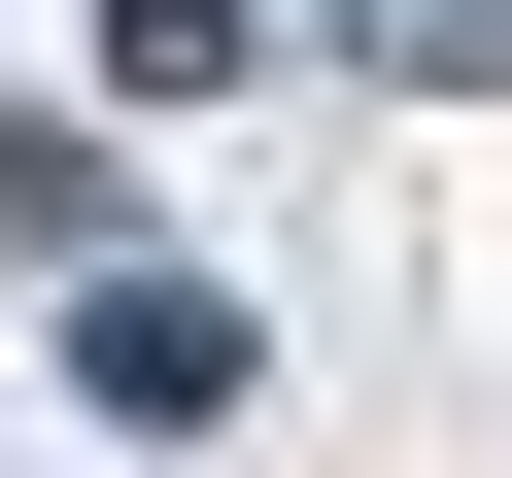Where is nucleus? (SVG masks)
I'll use <instances>...</instances> for the list:
<instances>
[{
  "mask_svg": "<svg viewBox=\"0 0 512 478\" xmlns=\"http://www.w3.org/2000/svg\"><path fill=\"white\" fill-rule=\"evenodd\" d=\"M239 376H274V342H239L205 274H103V308H69V410H137V444H205Z\"/></svg>",
  "mask_w": 512,
  "mask_h": 478,
  "instance_id": "obj_1",
  "label": "nucleus"
}]
</instances>
